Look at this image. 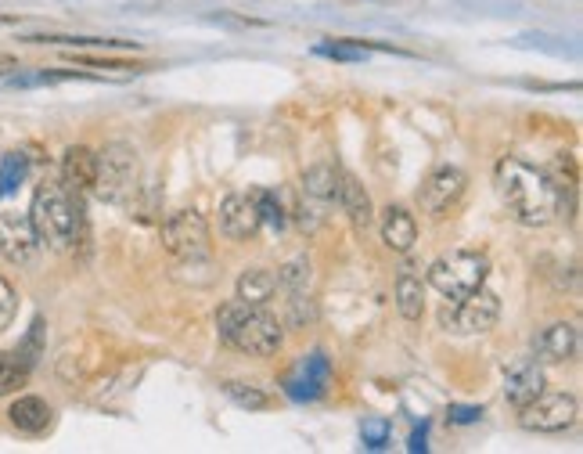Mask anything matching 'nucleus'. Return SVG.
Here are the masks:
<instances>
[{
    "label": "nucleus",
    "instance_id": "f257e3e1",
    "mask_svg": "<svg viewBox=\"0 0 583 454\" xmlns=\"http://www.w3.org/2000/svg\"><path fill=\"white\" fill-rule=\"evenodd\" d=\"M494 191L508 217L522 227H548L566 209V188L548 170L526 163L519 155H504L497 163Z\"/></svg>",
    "mask_w": 583,
    "mask_h": 454
},
{
    "label": "nucleus",
    "instance_id": "f03ea898",
    "mask_svg": "<svg viewBox=\"0 0 583 454\" xmlns=\"http://www.w3.org/2000/svg\"><path fill=\"white\" fill-rule=\"evenodd\" d=\"M29 220L36 227L40 246L47 249H72L83 238V202L72 188L62 181H44L36 184L33 206H29Z\"/></svg>",
    "mask_w": 583,
    "mask_h": 454
},
{
    "label": "nucleus",
    "instance_id": "7ed1b4c3",
    "mask_svg": "<svg viewBox=\"0 0 583 454\" xmlns=\"http://www.w3.org/2000/svg\"><path fill=\"white\" fill-rule=\"evenodd\" d=\"M216 332L227 346L249 357H274L285 346V325L267 307L231 300L216 310Z\"/></svg>",
    "mask_w": 583,
    "mask_h": 454
},
{
    "label": "nucleus",
    "instance_id": "20e7f679",
    "mask_svg": "<svg viewBox=\"0 0 583 454\" xmlns=\"http://www.w3.org/2000/svg\"><path fill=\"white\" fill-rule=\"evenodd\" d=\"M141 188V159L137 148L126 141H112L98 152V181L94 195L108 206H130Z\"/></svg>",
    "mask_w": 583,
    "mask_h": 454
},
{
    "label": "nucleus",
    "instance_id": "39448f33",
    "mask_svg": "<svg viewBox=\"0 0 583 454\" xmlns=\"http://www.w3.org/2000/svg\"><path fill=\"white\" fill-rule=\"evenodd\" d=\"M486 274H490L486 253H479V249H454V253H443L440 260H432L429 271H425V285H432L443 300H461L468 292L483 289Z\"/></svg>",
    "mask_w": 583,
    "mask_h": 454
},
{
    "label": "nucleus",
    "instance_id": "423d86ee",
    "mask_svg": "<svg viewBox=\"0 0 583 454\" xmlns=\"http://www.w3.org/2000/svg\"><path fill=\"white\" fill-rule=\"evenodd\" d=\"M497 318H501L497 292L476 289L461 296V300H450L440 310V328L443 332H454V336H483V332H490L497 325Z\"/></svg>",
    "mask_w": 583,
    "mask_h": 454
},
{
    "label": "nucleus",
    "instance_id": "0eeeda50",
    "mask_svg": "<svg viewBox=\"0 0 583 454\" xmlns=\"http://www.w3.org/2000/svg\"><path fill=\"white\" fill-rule=\"evenodd\" d=\"M580 418V400L566 390H544L519 408V426L530 433H566Z\"/></svg>",
    "mask_w": 583,
    "mask_h": 454
},
{
    "label": "nucleus",
    "instance_id": "6e6552de",
    "mask_svg": "<svg viewBox=\"0 0 583 454\" xmlns=\"http://www.w3.org/2000/svg\"><path fill=\"white\" fill-rule=\"evenodd\" d=\"M162 249L177 260H202L209 253V224L195 206L162 220Z\"/></svg>",
    "mask_w": 583,
    "mask_h": 454
},
{
    "label": "nucleus",
    "instance_id": "1a4fd4ad",
    "mask_svg": "<svg viewBox=\"0 0 583 454\" xmlns=\"http://www.w3.org/2000/svg\"><path fill=\"white\" fill-rule=\"evenodd\" d=\"M0 256L15 267H33L40 256V238L29 213L0 209Z\"/></svg>",
    "mask_w": 583,
    "mask_h": 454
},
{
    "label": "nucleus",
    "instance_id": "9d476101",
    "mask_svg": "<svg viewBox=\"0 0 583 454\" xmlns=\"http://www.w3.org/2000/svg\"><path fill=\"white\" fill-rule=\"evenodd\" d=\"M468 188V177L461 166H440V170H432L425 177L422 191H418V199H422V209L429 217H447V209L465 195Z\"/></svg>",
    "mask_w": 583,
    "mask_h": 454
},
{
    "label": "nucleus",
    "instance_id": "9b49d317",
    "mask_svg": "<svg viewBox=\"0 0 583 454\" xmlns=\"http://www.w3.org/2000/svg\"><path fill=\"white\" fill-rule=\"evenodd\" d=\"M263 227L260 206H256V195H227L220 202V231H224L231 242H249L256 231Z\"/></svg>",
    "mask_w": 583,
    "mask_h": 454
},
{
    "label": "nucleus",
    "instance_id": "f8f14e48",
    "mask_svg": "<svg viewBox=\"0 0 583 454\" xmlns=\"http://www.w3.org/2000/svg\"><path fill=\"white\" fill-rule=\"evenodd\" d=\"M533 354H537V361L548 364L573 361L580 354V328L573 321H555V325L540 328V336L533 339Z\"/></svg>",
    "mask_w": 583,
    "mask_h": 454
},
{
    "label": "nucleus",
    "instance_id": "ddd939ff",
    "mask_svg": "<svg viewBox=\"0 0 583 454\" xmlns=\"http://www.w3.org/2000/svg\"><path fill=\"white\" fill-rule=\"evenodd\" d=\"M544 386H548V382H544V372H540V364L533 361V357H522V361H515L512 368L504 372V397H508V404H512L515 411H519L522 404H530Z\"/></svg>",
    "mask_w": 583,
    "mask_h": 454
},
{
    "label": "nucleus",
    "instance_id": "4468645a",
    "mask_svg": "<svg viewBox=\"0 0 583 454\" xmlns=\"http://www.w3.org/2000/svg\"><path fill=\"white\" fill-rule=\"evenodd\" d=\"M94 181H98V152L87 145L65 148V155H62L65 188H72L76 195H87V191H94Z\"/></svg>",
    "mask_w": 583,
    "mask_h": 454
},
{
    "label": "nucleus",
    "instance_id": "2eb2a0df",
    "mask_svg": "<svg viewBox=\"0 0 583 454\" xmlns=\"http://www.w3.org/2000/svg\"><path fill=\"white\" fill-rule=\"evenodd\" d=\"M335 202L342 206V213L350 217V224L357 231H368L375 224V206H371V195L364 191V184L353 177V173H339V195Z\"/></svg>",
    "mask_w": 583,
    "mask_h": 454
},
{
    "label": "nucleus",
    "instance_id": "dca6fc26",
    "mask_svg": "<svg viewBox=\"0 0 583 454\" xmlns=\"http://www.w3.org/2000/svg\"><path fill=\"white\" fill-rule=\"evenodd\" d=\"M382 242L393 253H411L418 242V220L407 206H386L382 209Z\"/></svg>",
    "mask_w": 583,
    "mask_h": 454
},
{
    "label": "nucleus",
    "instance_id": "f3484780",
    "mask_svg": "<svg viewBox=\"0 0 583 454\" xmlns=\"http://www.w3.org/2000/svg\"><path fill=\"white\" fill-rule=\"evenodd\" d=\"M8 418H11V426H15L18 433L40 436V433H47V429H51L54 408L47 404L44 397H33V393H26V397H18L15 404L8 408Z\"/></svg>",
    "mask_w": 583,
    "mask_h": 454
},
{
    "label": "nucleus",
    "instance_id": "a211bd4d",
    "mask_svg": "<svg viewBox=\"0 0 583 454\" xmlns=\"http://www.w3.org/2000/svg\"><path fill=\"white\" fill-rule=\"evenodd\" d=\"M396 310L404 321H422L425 314V278L414 264H404L396 274Z\"/></svg>",
    "mask_w": 583,
    "mask_h": 454
},
{
    "label": "nucleus",
    "instance_id": "6ab92c4d",
    "mask_svg": "<svg viewBox=\"0 0 583 454\" xmlns=\"http://www.w3.org/2000/svg\"><path fill=\"white\" fill-rule=\"evenodd\" d=\"M335 195H339V170L332 163H317L303 173V199L332 209Z\"/></svg>",
    "mask_w": 583,
    "mask_h": 454
},
{
    "label": "nucleus",
    "instance_id": "aec40b11",
    "mask_svg": "<svg viewBox=\"0 0 583 454\" xmlns=\"http://www.w3.org/2000/svg\"><path fill=\"white\" fill-rule=\"evenodd\" d=\"M274 296H278V274L267 271V267L242 271V278H238V300L252 303V307H267Z\"/></svg>",
    "mask_w": 583,
    "mask_h": 454
},
{
    "label": "nucleus",
    "instance_id": "412c9836",
    "mask_svg": "<svg viewBox=\"0 0 583 454\" xmlns=\"http://www.w3.org/2000/svg\"><path fill=\"white\" fill-rule=\"evenodd\" d=\"M310 282H314V264H310V256L306 253L292 256V260L278 271V289H285L288 296H292V292H310Z\"/></svg>",
    "mask_w": 583,
    "mask_h": 454
},
{
    "label": "nucleus",
    "instance_id": "4be33fe9",
    "mask_svg": "<svg viewBox=\"0 0 583 454\" xmlns=\"http://www.w3.org/2000/svg\"><path fill=\"white\" fill-rule=\"evenodd\" d=\"M33 364H26L18 354H0V397H11L29 382Z\"/></svg>",
    "mask_w": 583,
    "mask_h": 454
},
{
    "label": "nucleus",
    "instance_id": "5701e85b",
    "mask_svg": "<svg viewBox=\"0 0 583 454\" xmlns=\"http://www.w3.org/2000/svg\"><path fill=\"white\" fill-rule=\"evenodd\" d=\"M224 393L234 400V404H238V408H249V411H263V408H270V397L260 390V386H252V382H238V379H231V382H224Z\"/></svg>",
    "mask_w": 583,
    "mask_h": 454
},
{
    "label": "nucleus",
    "instance_id": "b1692460",
    "mask_svg": "<svg viewBox=\"0 0 583 454\" xmlns=\"http://www.w3.org/2000/svg\"><path fill=\"white\" fill-rule=\"evenodd\" d=\"M69 62H76V65H90V69H116V73H144V69H148V65H144V62H130V58L87 55V51H72Z\"/></svg>",
    "mask_w": 583,
    "mask_h": 454
},
{
    "label": "nucleus",
    "instance_id": "393cba45",
    "mask_svg": "<svg viewBox=\"0 0 583 454\" xmlns=\"http://www.w3.org/2000/svg\"><path fill=\"white\" fill-rule=\"evenodd\" d=\"M306 321H314V300H310V292H292V300H288V325L303 328Z\"/></svg>",
    "mask_w": 583,
    "mask_h": 454
},
{
    "label": "nucleus",
    "instance_id": "a878e982",
    "mask_svg": "<svg viewBox=\"0 0 583 454\" xmlns=\"http://www.w3.org/2000/svg\"><path fill=\"white\" fill-rule=\"evenodd\" d=\"M15 314H18V292H15V285L0 274V332L4 328H11V321H15Z\"/></svg>",
    "mask_w": 583,
    "mask_h": 454
},
{
    "label": "nucleus",
    "instance_id": "bb28decb",
    "mask_svg": "<svg viewBox=\"0 0 583 454\" xmlns=\"http://www.w3.org/2000/svg\"><path fill=\"white\" fill-rule=\"evenodd\" d=\"M40 328H44V321H33V332H29L26 343L15 350V354L22 357L26 364H36V354H40Z\"/></svg>",
    "mask_w": 583,
    "mask_h": 454
},
{
    "label": "nucleus",
    "instance_id": "cd10ccee",
    "mask_svg": "<svg viewBox=\"0 0 583 454\" xmlns=\"http://www.w3.org/2000/svg\"><path fill=\"white\" fill-rule=\"evenodd\" d=\"M386 440H389L386 422H368V426H364V444L368 447H386Z\"/></svg>",
    "mask_w": 583,
    "mask_h": 454
},
{
    "label": "nucleus",
    "instance_id": "c85d7f7f",
    "mask_svg": "<svg viewBox=\"0 0 583 454\" xmlns=\"http://www.w3.org/2000/svg\"><path fill=\"white\" fill-rule=\"evenodd\" d=\"M483 415L479 408H450V422H476Z\"/></svg>",
    "mask_w": 583,
    "mask_h": 454
}]
</instances>
